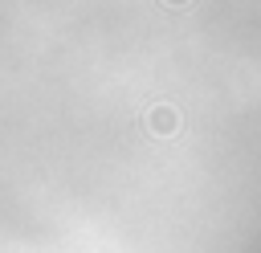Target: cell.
Masks as SVG:
<instances>
[{"label": "cell", "instance_id": "obj_1", "mask_svg": "<svg viewBox=\"0 0 261 253\" xmlns=\"http://www.w3.org/2000/svg\"><path fill=\"white\" fill-rule=\"evenodd\" d=\"M175 127H179V118H175L171 106H155L151 110V131L155 135H175Z\"/></svg>", "mask_w": 261, "mask_h": 253}, {"label": "cell", "instance_id": "obj_2", "mask_svg": "<svg viewBox=\"0 0 261 253\" xmlns=\"http://www.w3.org/2000/svg\"><path fill=\"white\" fill-rule=\"evenodd\" d=\"M163 4H175V8H179V4H188V0H163Z\"/></svg>", "mask_w": 261, "mask_h": 253}]
</instances>
